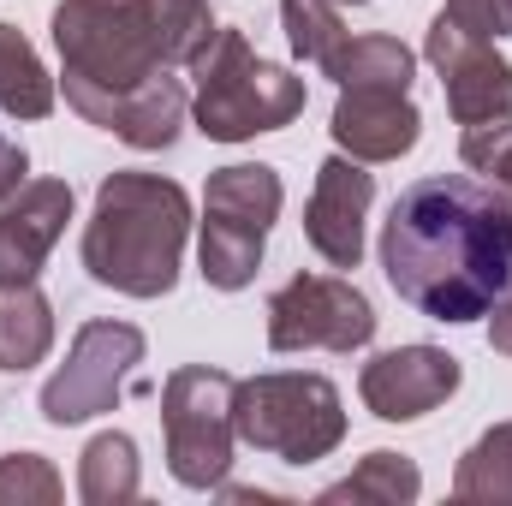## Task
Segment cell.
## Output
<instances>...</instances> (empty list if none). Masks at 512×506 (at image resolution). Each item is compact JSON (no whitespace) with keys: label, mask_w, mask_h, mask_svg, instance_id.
<instances>
[{"label":"cell","mask_w":512,"mask_h":506,"mask_svg":"<svg viewBox=\"0 0 512 506\" xmlns=\"http://www.w3.org/2000/svg\"><path fill=\"white\" fill-rule=\"evenodd\" d=\"M233 393L239 381L209 364H185L161 387V429H167V471L185 489H221L233 471Z\"/></svg>","instance_id":"obj_7"},{"label":"cell","mask_w":512,"mask_h":506,"mask_svg":"<svg viewBox=\"0 0 512 506\" xmlns=\"http://www.w3.org/2000/svg\"><path fill=\"white\" fill-rule=\"evenodd\" d=\"M233 429L256 453H274L280 465H316L346 441V405L328 376L274 370V376L239 381Z\"/></svg>","instance_id":"obj_5"},{"label":"cell","mask_w":512,"mask_h":506,"mask_svg":"<svg viewBox=\"0 0 512 506\" xmlns=\"http://www.w3.org/2000/svg\"><path fill=\"white\" fill-rule=\"evenodd\" d=\"M441 12H447L459 30H471V36H489V42L512 30V0H447Z\"/></svg>","instance_id":"obj_25"},{"label":"cell","mask_w":512,"mask_h":506,"mask_svg":"<svg viewBox=\"0 0 512 506\" xmlns=\"http://www.w3.org/2000/svg\"><path fill=\"white\" fill-rule=\"evenodd\" d=\"M191 233L185 185L161 173H114L96 191V215L84 227V268L90 280L126 298H167L179 280V256Z\"/></svg>","instance_id":"obj_3"},{"label":"cell","mask_w":512,"mask_h":506,"mask_svg":"<svg viewBox=\"0 0 512 506\" xmlns=\"http://www.w3.org/2000/svg\"><path fill=\"white\" fill-rule=\"evenodd\" d=\"M387 286L429 322L495 316L512 292V191L471 173H429L382 221Z\"/></svg>","instance_id":"obj_1"},{"label":"cell","mask_w":512,"mask_h":506,"mask_svg":"<svg viewBox=\"0 0 512 506\" xmlns=\"http://www.w3.org/2000/svg\"><path fill=\"white\" fill-rule=\"evenodd\" d=\"M328 131L358 161H399L417 143L423 114L411 108V90H340Z\"/></svg>","instance_id":"obj_14"},{"label":"cell","mask_w":512,"mask_h":506,"mask_svg":"<svg viewBox=\"0 0 512 506\" xmlns=\"http://www.w3.org/2000/svg\"><path fill=\"white\" fill-rule=\"evenodd\" d=\"M24 173H30V155H24L12 137H0V203L24 191Z\"/></svg>","instance_id":"obj_26"},{"label":"cell","mask_w":512,"mask_h":506,"mask_svg":"<svg viewBox=\"0 0 512 506\" xmlns=\"http://www.w3.org/2000/svg\"><path fill=\"white\" fill-rule=\"evenodd\" d=\"M417 489H423V477H417V465L405 459V453H370L346 483H334V489H322V501L340 506H405L417 501Z\"/></svg>","instance_id":"obj_20"},{"label":"cell","mask_w":512,"mask_h":506,"mask_svg":"<svg viewBox=\"0 0 512 506\" xmlns=\"http://www.w3.org/2000/svg\"><path fill=\"white\" fill-rule=\"evenodd\" d=\"M72 221V185L66 179H36L18 197L0 203V286H24L42 274L48 251L60 245Z\"/></svg>","instance_id":"obj_13"},{"label":"cell","mask_w":512,"mask_h":506,"mask_svg":"<svg viewBox=\"0 0 512 506\" xmlns=\"http://www.w3.org/2000/svg\"><path fill=\"white\" fill-rule=\"evenodd\" d=\"M280 173L262 167V161H239V167H221L209 173V191H203V280L215 292H245L262 268V245H268V227L280 221Z\"/></svg>","instance_id":"obj_6"},{"label":"cell","mask_w":512,"mask_h":506,"mask_svg":"<svg viewBox=\"0 0 512 506\" xmlns=\"http://www.w3.org/2000/svg\"><path fill=\"white\" fill-rule=\"evenodd\" d=\"M334 6H364V0H334Z\"/></svg>","instance_id":"obj_28"},{"label":"cell","mask_w":512,"mask_h":506,"mask_svg":"<svg viewBox=\"0 0 512 506\" xmlns=\"http://www.w3.org/2000/svg\"><path fill=\"white\" fill-rule=\"evenodd\" d=\"M489 346L512 358V292L501 298V304H495V322H489Z\"/></svg>","instance_id":"obj_27"},{"label":"cell","mask_w":512,"mask_h":506,"mask_svg":"<svg viewBox=\"0 0 512 506\" xmlns=\"http://www.w3.org/2000/svg\"><path fill=\"white\" fill-rule=\"evenodd\" d=\"M197 78V131L215 143H245L256 131H280L304 114V78H292L286 66L262 60L245 30H221L185 60Z\"/></svg>","instance_id":"obj_4"},{"label":"cell","mask_w":512,"mask_h":506,"mask_svg":"<svg viewBox=\"0 0 512 506\" xmlns=\"http://www.w3.org/2000/svg\"><path fill=\"white\" fill-rule=\"evenodd\" d=\"M429 66L441 72V90H447V108L459 126H477V120H501L512 114V66L507 54L489 42V36H471L459 30L447 12L429 24V42H423Z\"/></svg>","instance_id":"obj_10"},{"label":"cell","mask_w":512,"mask_h":506,"mask_svg":"<svg viewBox=\"0 0 512 506\" xmlns=\"http://www.w3.org/2000/svg\"><path fill=\"white\" fill-rule=\"evenodd\" d=\"M78 495L90 506H120L137 495V447H131V435L108 429V435H96L84 447V459H78Z\"/></svg>","instance_id":"obj_19"},{"label":"cell","mask_w":512,"mask_h":506,"mask_svg":"<svg viewBox=\"0 0 512 506\" xmlns=\"http://www.w3.org/2000/svg\"><path fill=\"white\" fill-rule=\"evenodd\" d=\"M370 340H376V310L340 274H292L268 298L274 352H364Z\"/></svg>","instance_id":"obj_8"},{"label":"cell","mask_w":512,"mask_h":506,"mask_svg":"<svg viewBox=\"0 0 512 506\" xmlns=\"http://www.w3.org/2000/svg\"><path fill=\"white\" fill-rule=\"evenodd\" d=\"M215 36L209 0H60L54 48L66 60V102H102L155 72L185 66Z\"/></svg>","instance_id":"obj_2"},{"label":"cell","mask_w":512,"mask_h":506,"mask_svg":"<svg viewBox=\"0 0 512 506\" xmlns=\"http://www.w3.org/2000/svg\"><path fill=\"white\" fill-rule=\"evenodd\" d=\"M90 126L114 131L131 149H167L179 126H185V84L173 72H155L143 78L137 90H120V96H102V102H84L78 108Z\"/></svg>","instance_id":"obj_15"},{"label":"cell","mask_w":512,"mask_h":506,"mask_svg":"<svg viewBox=\"0 0 512 506\" xmlns=\"http://www.w3.org/2000/svg\"><path fill=\"white\" fill-rule=\"evenodd\" d=\"M54 346V310L36 292V280L24 286H0V370H30L42 364Z\"/></svg>","instance_id":"obj_16"},{"label":"cell","mask_w":512,"mask_h":506,"mask_svg":"<svg viewBox=\"0 0 512 506\" xmlns=\"http://www.w3.org/2000/svg\"><path fill=\"white\" fill-rule=\"evenodd\" d=\"M453 495H459V501H489V506L512 501V423H495V429L459 459Z\"/></svg>","instance_id":"obj_21"},{"label":"cell","mask_w":512,"mask_h":506,"mask_svg":"<svg viewBox=\"0 0 512 506\" xmlns=\"http://www.w3.org/2000/svg\"><path fill=\"white\" fill-rule=\"evenodd\" d=\"M280 24H286V42L304 66L328 72L334 54L346 48V24H340V6L334 0H280Z\"/></svg>","instance_id":"obj_22"},{"label":"cell","mask_w":512,"mask_h":506,"mask_svg":"<svg viewBox=\"0 0 512 506\" xmlns=\"http://www.w3.org/2000/svg\"><path fill=\"white\" fill-rule=\"evenodd\" d=\"M322 78H334L340 90H411L417 54L399 36H346V48Z\"/></svg>","instance_id":"obj_17"},{"label":"cell","mask_w":512,"mask_h":506,"mask_svg":"<svg viewBox=\"0 0 512 506\" xmlns=\"http://www.w3.org/2000/svg\"><path fill=\"white\" fill-rule=\"evenodd\" d=\"M54 506L60 501V471L36 453H12L0 459V506Z\"/></svg>","instance_id":"obj_24"},{"label":"cell","mask_w":512,"mask_h":506,"mask_svg":"<svg viewBox=\"0 0 512 506\" xmlns=\"http://www.w3.org/2000/svg\"><path fill=\"white\" fill-rule=\"evenodd\" d=\"M131 364H143V334L131 322H84L66 364L42 387V417L66 429L114 411L131 381Z\"/></svg>","instance_id":"obj_9"},{"label":"cell","mask_w":512,"mask_h":506,"mask_svg":"<svg viewBox=\"0 0 512 506\" xmlns=\"http://www.w3.org/2000/svg\"><path fill=\"white\" fill-rule=\"evenodd\" d=\"M459 155H465V167L489 173L501 191H512V114L465 126V137H459Z\"/></svg>","instance_id":"obj_23"},{"label":"cell","mask_w":512,"mask_h":506,"mask_svg":"<svg viewBox=\"0 0 512 506\" xmlns=\"http://www.w3.org/2000/svg\"><path fill=\"white\" fill-rule=\"evenodd\" d=\"M358 393L382 423H411L459 393V358L441 346H399V352H382L364 364Z\"/></svg>","instance_id":"obj_12"},{"label":"cell","mask_w":512,"mask_h":506,"mask_svg":"<svg viewBox=\"0 0 512 506\" xmlns=\"http://www.w3.org/2000/svg\"><path fill=\"white\" fill-rule=\"evenodd\" d=\"M376 203V173L358 155H328L316 167V191L304 209V239L316 245L322 262L334 268H358L364 256V215Z\"/></svg>","instance_id":"obj_11"},{"label":"cell","mask_w":512,"mask_h":506,"mask_svg":"<svg viewBox=\"0 0 512 506\" xmlns=\"http://www.w3.org/2000/svg\"><path fill=\"white\" fill-rule=\"evenodd\" d=\"M0 108L12 120H48L54 114V78L42 72L36 48L18 24H0Z\"/></svg>","instance_id":"obj_18"}]
</instances>
